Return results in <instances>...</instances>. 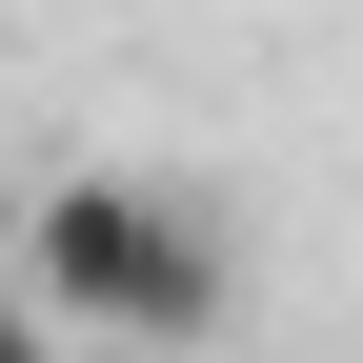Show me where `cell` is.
Returning a JSON list of instances; mask_svg holds the SVG:
<instances>
[{"instance_id":"1","label":"cell","mask_w":363,"mask_h":363,"mask_svg":"<svg viewBox=\"0 0 363 363\" xmlns=\"http://www.w3.org/2000/svg\"><path fill=\"white\" fill-rule=\"evenodd\" d=\"M21 303L61 343H202L222 303H242V242H222V202L162 182V162H61L21 202Z\"/></svg>"},{"instance_id":"2","label":"cell","mask_w":363,"mask_h":363,"mask_svg":"<svg viewBox=\"0 0 363 363\" xmlns=\"http://www.w3.org/2000/svg\"><path fill=\"white\" fill-rule=\"evenodd\" d=\"M0 363H61V323L21 303V262H0Z\"/></svg>"}]
</instances>
